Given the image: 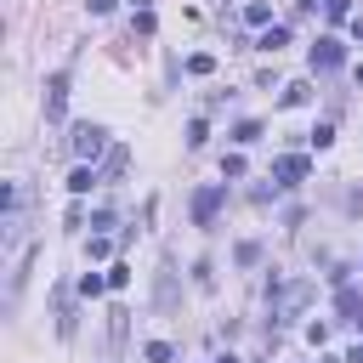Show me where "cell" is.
I'll list each match as a JSON object with an SVG mask.
<instances>
[{
	"label": "cell",
	"mask_w": 363,
	"mask_h": 363,
	"mask_svg": "<svg viewBox=\"0 0 363 363\" xmlns=\"http://www.w3.org/2000/svg\"><path fill=\"white\" fill-rule=\"evenodd\" d=\"M312 289H318L312 278H289V284H278V289H272V323L295 318V312H301V306L312 301Z\"/></svg>",
	"instance_id": "obj_1"
},
{
	"label": "cell",
	"mask_w": 363,
	"mask_h": 363,
	"mask_svg": "<svg viewBox=\"0 0 363 363\" xmlns=\"http://www.w3.org/2000/svg\"><path fill=\"white\" fill-rule=\"evenodd\" d=\"M306 57H312V68H318V74H329V68H340V40H335V34H318Z\"/></svg>",
	"instance_id": "obj_2"
},
{
	"label": "cell",
	"mask_w": 363,
	"mask_h": 363,
	"mask_svg": "<svg viewBox=\"0 0 363 363\" xmlns=\"http://www.w3.org/2000/svg\"><path fill=\"white\" fill-rule=\"evenodd\" d=\"M102 147H108L102 125H74V153H79V164H85V159H96Z\"/></svg>",
	"instance_id": "obj_3"
},
{
	"label": "cell",
	"mask_w": 363,
	"mask_h": 363,
	"mask_svg": "<svg viewBox=\"0 0 363 363\" xmlns=\"http://www.w3.org/2000/svg\"><path fill=\"white\" fill-rule=\"evenodd\" d=\"M221 199H227V187H199V193H193V221H199V227H210V221H216V210H221Z\"/></svg>",
	"instance_id": "obj_4"
},
{
	"label": "cell",
	"mask_w": 363,
	"mask_h": 363,
	"mask_svg": "<svg viewBox=\"0 0 363 363\" xmlns=\"http://www.w3.org/2000/svg\"><path fill=\"white\" fill-rule=\"evenodd\" d=\"M62 108H68V74H51V85H45V119H62Z\"/></svg>",
	"instance_id": "obj_5"
},
{
	"label": "cell",
	"mask_w": 363,
	"mask_h": 363,
	"mask_svg": "<svg viewBox=\"0 0 363 363\" xmlns=\"http://www.w3.org/2000/svg\"><path fill=\"white\" fill-rule=\"evenodd\" d=\"M272 176H278L284 187H295V182H306V159H301V153H284V159L272 164Z\"/></svg>",
	"instance_id": "obj_6"
},
{
	"label": "cell",
	"mask_w": 363,
	"mask_h": 363,
	"mask_svg": "<svg viewBox=\"0 0 363 363\" xmlns=\"http://www.w3.org/2000/svg\"><path fill=\"white\" fill-rule=\"evenodd\" d=\"M244 23H250V28H267V23H272V6H267V0H250V6H244Z\"/></svg>",
	"instance_id": "obj_7"
},
{
	"label": "cell",
	"mask_w": 363,
	"mask_h": 363,
	"mask_svg": "<svg viewBox=\"0 0 363 363\" xmlns=\"http://www.w3.org/2000/svg\"><path fill=\"white\" fill-rule=\"evenodd\" d=\"M96 187V170L91 164H74V176H68V193H91Z\"/></svg>",
	"instance_id": "obj_8"
},
{
	"label": "cell",
	"mask_w": 363,
	"mask_h": 363,
	"mask_svg": "<svg viewBox=\"0 0 363 363\" xmlns=\"http://www.w3.org/2000/svg\"><path fill=\"white\" fill-rule=\"evenodd\" d=\"M306 6H323L329 23H346V17H352V0H306Z\"/></svg>",
	"instance_id": "obj_9"
},
{
	"label": "cell",
	"mask_w": 363,
	"mask_h": 363,
	"mask_svg": "<svg viewBox=\"0 0 363 363\" xmlns=\"http://www.w3.org/2000/svg\"><path fill=\"white\" fill-rule=\"evenodd\" d=\"M306 96H312V85H306V79H295V85H284V108H301Z\"/></svg>",
	"instance_id": "obj_10"
},
{
	"label": "cell",
	"mask_w": 363,
	"mask_h": 363,
	"mask_svg": "<svg viewBox=\"0 0 363 363\" xmlns=\"http://www.w3.org/2000/svg\"><path fill=\"white\" fill-rule=\"evenodd\" d=\"M284 45H289V28H267L261 34V51H284Z\"/></svg>",
	"instance_id": "obj_11"
},
{
	"label": "cell",
	"mask_w": 363,
	"mask_h": 363,
	"mask_svg": "<svg viewBox=\"0 0 363 363\" xmlns=\"http://www.w3.org/2000/svg\"><path fill=\"white\" fill-rule=\"evenodd\" d=\"M187 74H199V79H204V74H216V57H210V51H199V57H187Z\"/></svg>",
	"instance_id": "obj_12"
},
{
	"label": "cell",
	"mask_w": 363,
	"mask_h": 363,
	"mask_svg": "<svg viewBox=\"0 0 363 363\" xmlns=\"http://www.w3.org/2000/svg\"><path fill=\"white\" fill-rule=\"evenodd\" d=\"M102 289H108V278H96V272H85V278H79V295H102Z\"/></svg>",
	"instance_id": "obj_13"
},
{
	"label": "cell",
	"mask_w": 363,
	"mask_h": 363,
	"mask_svg": "<svg viewBox=\"0 0 363 363\" xmlns=\"http://www.w3.org/2000/svg\"><path fill=\"white\" fill-rule=\"evenodd\" d=\"M204 136H210V130H204V119H193V125H187V147H204Z\"/></svg>",
	"instance_id": "obj_14"
},
{
	"label": "cell",
	"mask_w": 363,
	"mask_h": 363,
	"mask_svg": "<svg viewBox=\"0 0 363 363\" xmlns=\"http://www.w3.org/2000/svg\"><path fill=\"white\" fill-rule=\"evenodd\" d=\"M255 136H261V125H255V119H244V125L233 130V142H255Z\"/></svg>",
	"instance_id": "obj_15"
},
{
	"label": "cell",
	"mask_w": 363,
	"mask_h": 363,
	"mask_svg": "<svg viewBox=\"0 0 363 363\" xmlns=\"http://www.w3.org/2000/svg\"><path fill=\"white\" fill-rule=\"evenodd\" d=\"M147 363H170V346L164 340H147Z\"/></svg>",
	"instance_id": "obj_16"
},
{
	"label": "cell",
	"mask_w": 363,
	"mask_h": 363,
	"mask_svg": "<svg viewBox=\"0 0 363 363\" xmlns=\"http://www.w3.org/2000/svg\"><path fill=\"white\" fill-rule=\"evenodd\" d=\"M113 6H119V0H91V11H96V17H108Z\"/></svg>",
	"instance_id": "obj_17"
},
{
	"label": "cell",
	"mask_w": 363,
	"mask_h": 363,
	"mask_svg": "<svg viewBox=\"0 0 363 363\" xmlns=\"http://www.w3.org/2000/svg\"><path fill=\"white\" fill-rule=\"evenodd\" d=\"M346 363H363V346H352V352H346Z\"/></svg>",
	"instance_id": "obj_18"
},
{
	"label": "cell",
	"mask_w": 363,
	"mask_h": 363,
	"mask_svg": "<svg viewBox=\"0 0 363 363\" xmlns=\"http://www.w3.org/2000/svg\"><path fill=\"white\" fill-rule=\"evenodd\" d=\"M216 363H238V357H233V352H227V357H216Z\"/></svg>",
	"instance_id": "obj_19"
},
{
	"label": "cell",
	"mask_w": 363,
	"mask_h": 363,
	"mask_svg": "<svg viewBox=\"0 0 363 363\" xmlns=\"http://www.w3.org/2000/svg\"><path fill=\"white\" fill-rule=\"evenodd\" d=\"M352 28H357V40H363V17H357V23H352Z\"/></svg>",
	"instance_id": "obj_20"
}]
</instances>
